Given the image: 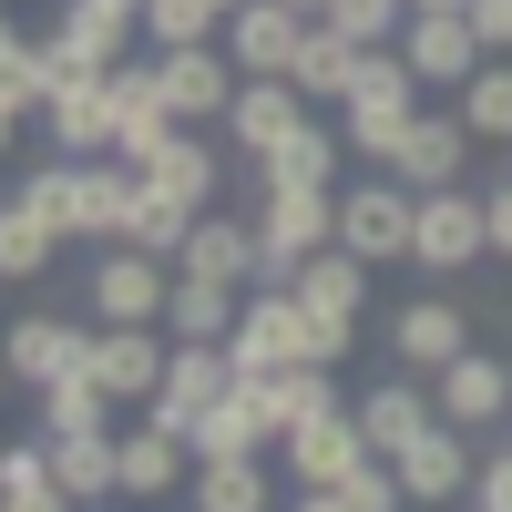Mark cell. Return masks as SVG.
<instances>
[{"instance_id":"1","label":"cell","mask_w":512,"mask_h":512,"mask_svg":"<svg viewBox=\"0 0 512 512\" xmlns=\"http://www.w3.org/2000/svg\"><path fill=\"white\" fill-rule=\"evenodd\" d=\"M246 216H256V256H267L256 287H287L318 246H338V185H256Z\"/></svg>"},{"instance_id":"15","label":"cell","mask_w":512,"mask_h":512,"mask_svg":"<svg viewBox=\"0 0 512 512\" xmlns=\"http://www.w3.org/2000/svg\"><path fill=\"white\" fill-rule=\"evenodd\" d=\"M359 461H369L359 410H318V420H297V431L277 441V482H349Z\"/></svg>"},{"instance_id":"35","label":"cell","mask_w":512,"mask_h":512,"mask_svg":"<svg viewBox=\"0 0 512 512\" xmlns=\"http://www.w3.org/2000/svg\"><path fill=\"white\" fill-rule=\"evenodd\" d=\"M41 400V441H72V431H113V390L93 369L82 379H52V390H31Z\"/></svg>"},{"instance_id":"4","label":"cell","mask_w":512,"mask_h":512,"mask_svg":"<svg viewBox=\"0 0 512 512\" xmlns=\"http://www.w3.org/2000/svg\"><path fill=\"white\" fill-rule=\"evenodd\" d=\"M297 297H308V318H318V369H338L359 349V308H369V256H349V246H318L308 267L287 277Z\"/></svg>"},{"instance_id":"17","label":"cell","mask_w":512,"mask_h":512,"mask_svg":"<svg viewBox=\"0 0 512 512\" xmlns=\"http://www.w3.org/2000/svg\"><path fill=\"white\" fill-rule=\"evenodd\" d=\"M390 472H400V492L410 502H472V472H482V451H472V431H451V420H431L410 451H390Z\"/></svg>"},{"instance_id":"21","label":"cell","mask_w":512,"mask_h":512,"mask_svg":"<svg viewBox=\"0 0 512 512\" xmlns=\"http://www.w3.org/2000/svg\"><path fill=\"white\" fill-rule=\"evenodd\" d=\"M164 134H175V113H164V82H154V52H134L113 72V154L123 164H144Z\"/></svg>"},{"instance_id":"12","label":"cell","mask_w":512,"mask_h":512,"mask_svg":"<svg viewBox=\"0 0 512 512\" xmlns=\"http://www.w3.org/2000/svg\"><path fill=\"white\" fill-rule=\"evenodd\" d=\"M461 349H472V308H451V287H420V297H400L390 308V359L400 369H451Z\"/></svg>"},{"instance_id":"16","label":"cell","mask_w":512,"mask_h":512,"mask_svg":"<svg viewBox=\"0 0 512 512\" xmlns=\"http://www.w3.org/2000/svg\"><path fill=\"white\" fill-rule=\"evenodd\" d=\"M0 349H11V379H21V390H52V379H82V369H93V328L31 308L11 338H0Z\"/></svg>"},{"instance_id":"8","label":"cell","mask_w":512,"mask_h":512,"mask_svg":"<svg viewBox=\"0 0 512 512\" xmlns=\"http://www.w3.org/2000/svg\"><path fill=\"white\" fill-rule=\"evenodd\" d=\"M482 256H492L482 195H472V185H431V195H420V226H410V267L461 277V267H482Z\"/></svg>"},{"instance_id":"43","label":"cell","mask_w":512,"mask_h":512,"mask_svg":"<svg viewBox=\"0 0 512 512\" xmlns=\"http://www.w3.org/2000/svg\"><path fill=\"white\" fill-rule=\"evenodd\" d=\"M482 226H492V256H512V175L482 195Z\"/></svg>"},{"instance_id":"39","label":"cell","mask_w":512,"mask_h":512,"mask_svg":"<svg viewBox=\"0 0 512 512\" xmlns=\"http://www.w3.org/2000/svg\"><path fill=\"white\" fill-rule=\"evenodd\" d=\"M338 31H349L359 41V52H379V41H400V21H410V0H338V11H328Z\"/></svg>"},{"instance_id":"45","label":"cell","mask_w":512,"mask_h":512,"mask_svg":"<svg viewBox=\"0 0 512 512\" xmlns=\"http://www.w3.org/2000/svg\"><path fill=\"white\" fill-rule=\"evenodd\" d=\"M11 144H21V103L0 93V154H11Z\"/></svg>"},{"instance_id":"34","label":"cell","mask_w":512,"mask_h":512,"mask_svg":"<svg viewBox=\"0 0 512 512\" xmlns=\"http://www.w3.org/2000/svg\"><path fill=\"white\" fill-rule=\"evenodd\" d=\"M0 512H82L52 472V441H21V451H0Z\"/></svg>"},{"instance_id":"36","label":"cell","mask_w":512,"mask_h":512,"mask_svg":"<svg viewBox=\"0 0 512 512\" xmlns=\"http://www.w3.org/2000/svg\"><path fill=\"white\" fill-rule=\"evenodd\" d=\"M451 103H461V123H472V144H512V52H492Z\"/></svg>"},{"instance_id":"22","label":"cell","mask_w":512,"mask_h":512,"mask_svg":"<svg viewBox=\"0 0 512 512\" xmlns=\"http://www.w3.org/2000/svg\"><path fill=\"white\" fill-rule=\"evenodd\" d=\"M164 349H175V338H164V328H93V379H103V390H113V410L123 400H154V379H164Z\"/></svg>"},{"instance_id":"47","label":"cell","mask_w":512,"mask_h":512,"mask_svg":"<svg viewBox=\"0 0 512 512\" xmlns=\"http://www.w3.org/2000/svg\"><path fill=\"white\" fill-rule=\"evenodd\" d=\"M410 11H472V0H410Z\"/></svg>"},{"instance_id":"19","label":"cell","mask_w":512,"mask_h":512,"mask_svg":"<svg viewBox=\"0 0 512 512\" xmlns=\"http://www.w3.org/2000/svg\"><path fill=\"white\" fill-rule=\"evenodd\" d=\"M349 410H359L369 451H410V441L441 420V400H431V379H420V369H400V379H379V390H359Z\"/></svg>"},{"instance_id":"5","label":"cell","mask_w":512,"mask_h":512,"mask_svg":"<svg viewBox=\"0 0 512 512\" xmlns=\"http://www.w3.org/2000/svg\"><path fill=\"white\" fill-rule=\"evenodd\" d=\"M226 390H236V359L216 349V338H175V349H164V379H154V400H144V420H164L175 441H195V420L216 410Z\"/></svg>"},{"instance_id":"33","label":"cell","mask_w":512,"mask_h":512,"mask_svg":"<svg viewBox=\"0 0 512 512\" xmlns=\"http://www.w3.org/2000/svg\"><path fill=\"white\" fill-rule=\"evenodd\" d=\"M246 451H277V431H267V410L246 400V379L195 420V461H246Z\"/></svg>"},{"instance_id":"13","label":"cell","mask_w":512,"mask_h":512,"mask_svg":"<svg viewBox=\"0 0 512 512\" xmlns=\"http://www.w3.org/2000/svg\"><path fill=\"white\" fill-rule=\"evenodd\" d=\"M431 400H441V420L451 431H502L512 420V359H492V349H461L451 369H431Z\"/></svg>"},{"instance_id":"37","label":"cell","mask_w":512,"mask_h":512,"mask_svg":"<svg viewBox=\"0 0 512 512\" xmlns=\"http://www.w3.org/2000/svg\"><path fill=\"white\" fill-rule=\"evenodd\" d=\"M185 236H195V205L164 195V185H144L134 216H123V246H144V256H185Z\"/></svg>"},{"instance_id":"10","label":"cell","mask_w":512,"mask_h":512,"mask_svg":"<svg viewBox=\"0 0 512 512\" xmlns=\"http://www.w3.org/2000/svg\"><path fill=\"white\" fill-rule=\"evenodd\" d=\"M379 175H400L410 195L461 185V175H472V123H461V103H451V113H431V103H420V113L400 123V144H390V164H379Z\"/></svg>"},{"instance_id":"11","label":"cell","mask_w":512,"mask_h":512,"mask_svg":"<svg viewBox=\"0 0 512 512\" xmlns=\"http://www.w3.org/2000/svg\"><path fill=\"white\" fill-rule=\"evenodd\" d=\"M400 62L420 72V93H431V82H441V93H461L492 52H482L472 11H410V21H400Z\"/></svg>"},{"instance_id":"30","label":"cell","mask_w":512,"mask_h":512,"mask_svg":"<svg viewBox=\"0 0 512 512\" xmlns=\"http://www.w3.org/2000/svg\"><path fill=\"white\" fill-rule=\"evenodd\" d=\"M287 82H297L308 103H349V82H359V41L338 31V21H308V41H297Z\"/></svg>"},{"instance_id":"24","label":"cell","mask_w":512,"mask_h":512,"mask_svg":"<svg viewBox=\"0 0 512 512\" xmlns=\"http://www.w3.org/2000/svg\"><path fill=\"white\" fill-rule=\"evenodd\" d=\"M175 267H195V277H236V287H256V277H267V256H256V216H226V205H205Z\"/></svg>"},{"instance_id":"38","label":"cell","mask_w":512,"mask_h":512,"mask_svg":"<svg viewBox=\"0 0 512 512\" xmlns=\"http://www.w3.org/2000/svg\"><path fill=\"white\" fill-rule=\"evenodd\" d=\"M144 41L175 52V41H226V11L216 0H144Z\"/></svg>"},{"instance_id":"25","label":"cell","mask_w":512,"mask_h":512,"mask_svg":"<svg viewBox=\"0 0 512 512\" xmlns=\"http://www.w3.org/2000/svg\"><path fill=\"white\" fill-rule=\"evenodd\" d=\"M297 41H308V21H297L287 0H246V11H226V62L236 72H287Z\"/></svg>"},{"instance_id":"23","label":"cell","mask_w":512,"mask_h":512,"mask_svg":"<svg viewBox=\"0 0 512 512\" xmlns=\"http://www.w3.org/2000/svg\"><path fill=\"white\" fill-rule=\"evenodd\" d=\"M195 482V441H175L164 420H134L123 431V502H164Z\"/></svg>"},{"instance_id":"26","label":"cell","mask_w":512,"mask_h":512,"mask_svg":"<svg viewBox=\"0 0 512 512\" xmlns=\"http://www.w3.org/2000/svg\"><path fill=\"white\" fill-rule=\"evenodd\" d=\"M185 512H277V451H246V461H195Z\"/></svg>"},{"instance_id":"40","label":"cell","mask_w":512,"mask_h":512,"mask_svg":"<svg viewBox=\"0 0 512 512\" xmlns=\"http://www.w3.org/2000/svg\"><path fill=\"white\" fill-rule=\"evenodd\" d=\"M338 492H349V512H410V492H400V472H390V451H369Z\"/></svg>"},{"instance_id":"41","label":"cell","mask_w":512,"mask_h":512,"mask_svg":"<svg viewBox=\"0 0 512 512\" xmlns=\"http://www.w3.org/2000/svg\"><path fill=\"white\" fill-rule=\"evenodd\" d=\"M472 512H512V420L492 431V451H482V472H472Z\"/></svg>"},{"instance_id":"27","label":"cell","mask_w":512,"mask_h":512,"mask_svg":"<svg viewBox=\"0 0 512 512\" xmlns=\"http://www.w3.org/2000/svg\"><path fill=\"white\" fill-rule=\"evenodd\" d=\"M236 308H246V287L236 277H195V267H175V297H164V338H236Z\"/></svg>"},{"instance_id":"29","label":"cell","mask_w":512,"mask_h":512,"mask_svg":"<svg viewBox=\"0 0 512 512\" xmlns=\"http://www.w3.org/2000/svg\"><path fill=\"white\" fill-rule=\"evenodd\" d=\"M338 164H349V134L308 113L277 154H256V185H338Z\"/></svg>"},{"instance_id":"49","label":"cell","mask_w":512,"mask_h":512,"mask_svg":"<svg viewBox=\"0 0 512 512\" xmlns=\"http://www.w3.org/2000/svg\"><path fill=\"white\" fill-rule=\"evenodd\" d=\"M216 11H246V0H216Z\"/></svg>"},{"instance_id":"28","label":"cell","mask_w":512,"mask_h":512,"mask_svg":"<svg viewBox=\"0 0 512 512\" xmlns=\"http://www.w3.org/2000/svg\"><path fill=\"white\" fill-rule=\"evenodd\" d=\"M41 144L52 154H113V82H72L41 103Z\"/></svg>"},{"instance_id":"20","label":"cell","mask_w":512,"mask_h":512,"mask_svg":"<svg viewBox=\"0 0 512 512\" xmlns=\"http://www.w3.org/2000/svg\"><path fill=\"white\" fill-rule=\"evenodd\" d=\"M246 400L267 410V431H277V441L297 431V420H318V410H349L338 369H318V359H297V369H256V379H246Z\"/></svg>"},{"instance_id":"50","label":"cell","mask_w":512,"mask_h":512,"mask_svg":"<svg viewBox=\"0 0 512 512\" xmlns=\"http://www.w3.org/2000/svg\"><path fill=\"white\" fill-rule=\"evenodd\" d=\"M0 31H11V11H0Z\"/></svg>"},{"instance_id":"48","label":"cell","mask_w":512,"mask_h":512,"mask_svg":"<svg viewBox=\"0 0 512 512\" xmlns=\"http://www.w3.org/2000/svg\"><path fill=\"white\" fill-rule=\"evenodd\" d=\"M11 390H21V379H11V349H0V400H11Z\"/></svg>"},{"instance_id":"3","label":"cell","mask_w":512,"mask_h":512,"mask_svg":"<svg viewBox=\"0 0 512 512\" xmlns=\"http://www.w3.org/2000/svg\"><path fill=\"white\" fill-rule=\"evenodd\" d=\"M226 359H236V379L318 359V318H308V297H297V287H246V308H236V338H226Z\"/></svg>"},{"instance_id":"18","label":"cell","mask_w":512,"mask_h":512,"mask_svg":"<svg viewBox=\"0 0 512 512\" xmlns=\"http://www.w3.org/2000/svg\"><path fill=\"white\" fill-rule=\"evenodd\" d=\"M134 175H144V185H164V195H185L195 216H205V205H226V154L205 144V123H175V134H164V144L134 164Z\"/></svg>"},{"instance_id":"31","label":"cell","mask_w":512,"mask_h":512,"mask_svg":"<svg viewBox=\"0 0 512 512\" xmlns=\"http://www.w3.org/2000/svg\"><path fill=\"white\" fill-rule=\"evenodd\" d=\"M52 256H62V226L31 216L21 195H0V287H41V277H52Z\"/></svg>"},{"instance_id":"2","label":"cell","mask_w":512,"mask_h":512,"mask_svg":"<svg viewBox=\"0 0 512 512\" xmlns=\"http://www.w3.org/2000/svg\"><path fill=\"white\" fill-rule=\"evenodd\" d=\"M410 113H420V72L400 62V41L359 52V82H349V103H338V134H349V154H359V164H390V144H400Z\"/></svg>"},{"instance_id":"6","label":"cell","mask_w":512,"mask_h":512,"mask_svg":"<svg viewBox=\"0 0 512 512\" xmlns=\"http://www.w3.org/2000/svg\"><path fill=\"white\" fill-rule=\"evenodd\" d=\"M410 226H420V195H410L400 175H379V164H369V185L338 195V246L369 256V267H400V256H410Z\"/></svg>"},{"instance_id":"7","label":"cell","mask_w":512,"mask_h":512,"mask_svg":"<svg viewBox=\"0 0 512 512\" xmlns=\"http://www.w3.org/2000/svg\"><path fill=\"white\" fill-rule=\"evenodd\" d=\"M144 52H154V41H144ZM154 82H164V113H175V123H205V134H216L246 72L226 62V41H175V52H154Z\"/></svg>"},{"instance_id":"9","label":"cell","mask_w":512,"mask_h":512,"mask_svg":"<svg viewBox=\"0 0 512 512\" xmlns=\"http://www.w3.org/2000/svg\"><path fill=\"white\" fill-rule=\"evenodd\" d=\"M164 297H175V256L103 246V267H93V318L103 328H164Z\"/></svg>"},{"instance_id":"14","label":"cell","mask_w":512,"mask_h":512,"mask_svg":"<svg viewBox=\"0 0 512 512\" xmlns=\"http://www.w3.org/2000/svg\"><path fill=\"white\" fill-rule=\"evenodd\" d=\"M297 123H308V93H297V82L287 72H246L236 82V103H226V123H216V134L256 164V154H277L287 134H297Z\"/></svg>"},{"instance_id":"42","label":"cell","mask_w":512,"mask_h":512,"mask_svg":"<svg viewBox=\"0 0 512 512\" xmlns=\"http://www.w3.org/2000/svg\"><path fill=\"white\" fill-rule=\"evenodd\" d=\"M472 31H482V52H512V0H472Z\"/></svg>"},{"instance_id":"32","label":"cell","mask_w":512,"mask_h":512,"mask_svg":"<svg viewBox=\"0 0 512 512\" xmlns=\"http://www.w3.org/2000/svg\"><path fill=\"white\" fill-rule=\"evenodd\" d=\"M52 472H62L72 502H113V492H123V431H72V441H52Z\"/></svg>"},{"instance_id":"44","label":"cell","mask_w":512,"mask_h":512,"mask_svg":"<svg viewBox=\"0 0 512 512\" xmlns=\"http://www.w3.org/2000/svg\"><path fill=\"white\" fill-rule=\"evenodd\" d=\"M287 512H349V492L338 482H287Z\"/></svg>"},{"instance_id":"46","label":"cell","mask_w":512,"mask_h":512,"mask_svg":"<svg viewBox=\"0 0 512 512\" xmlns=\"http://www.w3.org/2000/svg\"><path fill=\"white\" fill-rule=\"evenodd\" d=\"M287 11H297V21H328V11H338V0H287Z\"/></svg>"}]
</instances>
